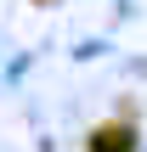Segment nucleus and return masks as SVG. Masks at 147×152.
<instances>
[{
  "instance_id": "1",
  "label": "nucleus",
  "mask_w": 147,
  "mask_h": 152,
  "mask_svg": "<svg viewBox=\"0 0 147 152\" xmlns=\"http://www.w3.org/2000/svg\"><path fill=\"white\" fill-rule=\"evenodd\" d=\"M130 147H136V130L130 124H102L91 135V152H130Z\"/></svg>"
}]
</instances>
